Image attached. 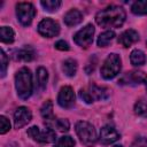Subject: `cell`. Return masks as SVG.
I'll use <instances>...</instances> for the list:
<instances>
[{
  "label": "cell",
  "instance_id": "1",
  "mask_svg": "<svg viewBox=\"0 0 147 147\" xmlns=\"http://www.w3.org/2000/svg\"><path fill=\"white\" fill-rule=\"evenodd\" d=\"M125 10L119 6H108L95 15V22L101 28H119L125 22Z\"/></svg>",
  "mask_w": 147,
  "mask_h": 147
},
{
  "label": "cell",
  "instance_id": "2",
  "mask_svg": "<svg viewBox=\"0 0 147 147\" xmlns=\"http://www.w3.org/2000/svg\"><path fill=\"white\" fill-rule=\"evenodd\" d=\"M15 87L17 91V95L25 100L31 96L33 91L32 83V74L29 68L22 67L15 75Z\"/></svg>",
  "mask_w": 147,
  "mask_h": 147
},
{
  "label": "cell",
  "instance_id": "3",
  "mask_svg": "<svg viewBox=\"0 0 147 147\" xmlns=\"http://www.w3.org/2000/svg\"><path fill=\"white\" fill-rule=\"evenodd\" d=\"M75 130H76V133L80 142L85 145L86 147H92L96 142L98 140L96 131L91 123L85 122V121H79L76 123Z\"/></svg>",
  "mask_w": 147,
  "mask_h": 147
},
{
  "label": "cell",
  "instance_id": "4",
  "mask_svg": "<svg viewBox=\"0 0 147 147\" xmlns=\"http://www.w3.org/2000/svg\"><path fill=\"white\" fill-rule=\"evenodd\" d=\"M121 68H122V60L119 55L116 53H110L103 61L100 72H101L102 78L113 79L119 74Z\"/></svg>",
  "mask_w": 147,
  "mask_h": 147
},
{
  "label": "cell",
  "instance_id": "5",
  "mask_svg": "<svg viewBox=\"0 0 147 147\" xmlns=\"http://www.w3.org/2000/svg\"><path fill=\"white\" fill-rule=\"evenodd\" d=\"M34 15H36V9L32 3L20 2L16 5V16H17L18 22L22 25L24 26L30 25L32 20L34 18Z\"/></svg>",
  "mask_w": 147,
  "mask_h": 147
},
{
  "label": "cell",
  "instance_id": "6",
  "mask_svg": "<svg viewBox=\"0 0 147 147\" xmlns=\"http://www.w3.org/2000/svg\"><path fill=\"white\" fill-rule=\"evenodd\" d=\"M94 32H95L94 26L92 24H86L83 29H80L79 31H77L74 34V41L78 46H80L83 48H87L93 42Z\"/></svg>",
  "mask_w": 147,
  "mask_h": 147
},
{
  "label": "cell",
  "instance_id": "7",
  "mask_svg": "<svg viewBox=\"0 0 147 147\" xmlns=\"http://www.w3.org/2000/svg\"><path fill=\"white\" fill-rule=\"evenodd\" d=\"M38 32L46 38L56 37L60 33V25L52 18H44L38 24Z\"/></svg>",
  "mask_w": 147,
  "mask_h": 147
},
{
  "label": "cell",
  "instance_id": "8",
  "mask_svg": "<svg viewBox=\"0 0 147 147\" xmlns=\"http://www.w3.org/2000/svg\"><path fill=\"white\" fill-rule=\"evenodd\" d=\"M75 98L76 96L74 90L70 86H63L57 94V103L60 105V107L69 109L75 105Z\"/></svg>",
  "mask_w": 147,
  "mask_h": 147
},
{
  "label": "cell",
  "instance_id": "9",
  "mask_svg": "<svg viewBox=\"0 0 147 147\" xmlns=\"http://www.w3.org/2000/svg\"><path fill=\"white\" fill-rule=\"evenodd\" d=\"M146 79H147V75L144 71L132 70L130 72H126L118 80V84H121V85H139L141 83H145Z\"/></svg>",
  "mask_w": 147,
  "mask_h": 147
},
{
  "label": "cell",
  "instance_id": "10",
  "mask_svg": "<svg viewBox=\"0 0 147 147\" xmlns=\"http://www.w3.org/2000/svg\"><path fill=\"white\" fill-rule=\"evenodd\" d=\"M32 119V114L28 107H18L14 114V126L15 129H21L25 126Z\"/></svg>",
  "mask_w": 147,
  "mask_h": 147
},
{
  "label": "cell",
  "instance_id": "11",
  "mask_svg": "<svg viewBox=\"0 0 147 147\" xmlns=\"http://www.w3.org/2000/svg\"><path fill=\"white\" fill-rule=\"evenodd\" d=\"M119 137H121L119 133L117 132V130L114 126H111V125H105L100 130L99 140L103 145H110V144H114L115 141H117L119 139Z\"/></svg>",
  "mask_w": 147,
  "mask_h": 147
},
{
  "label": "cell",
  "instance_id": "12",
  "mask_svg": "<svg viewBox=\"0 0 147 147\" xmlns=\"http://www.w3.org/2000/svg\"><path fill=\"white\" fill-rule=\"evenodd\" d=\"M138 40H139V33L136 30H133V29L125 30L118 37V44H121L125 48H127L131 45L136 44Z\"/></svg>",
  "mask_w": 147,
  "mask_h": 147
},
{
  "label": "cell",
  "instance_id": "13",
  "mask_svg": "<svg viewBox=\"0 0 147 147\" xmlns=\"http://www.w3.org/2000/svg\"><path fill=\"white\" fill-rule=\"evenodd\" d=\"M88 93L93 98V100H107L109 98L110 91L107 87L103 86H98L95 84H91L88 87Z\"/></svg>",
  "mask_w": 147,
  "mask_h": 147
},
{
  "label": "cell",
  "instance_id": "14",
  "mask_svg": "<svg viewBox=\"0 0 147 147\" xmlns=\"http://www.w3.org/2000/svg\"><path fill=\"white\" fill-rule=\"evenodd\" d=\"M63 21L67 26H75L83 21V14L78 9H70L65 13Z\"/></svg>",
  "mask_w": 147,
  "mask_h": 147
},
{
  "label": "cell",
  "instance_id": "15",
  "mask_svg": "<svg viewBox=\"0 0 147 147\" xmlns=\"http://www.w3.org/2000/svg\"><path fill=\"white\" fill-rule=\"evenodd\" d=\"M34 57V52L30 47H24L21 49H17L13 53V59L15 61H23V62H29L32 61Z\"/></svg>",
  "mask_w": 147,
  "mask_h": 147
},
{
  "label": "cell",
  "instance_id": "16",
  "mask_svg": "<svg viewBox=\"0 0 147 147\" xmlns=\"http://www.w3.org/2000/svg\"><path fill=\"white\" fill-rule=\"evenodd\" d=\"M45 124L47 125V127H55L61 132H68L70 129V123L65 118H54L52 121L45 122Z\"/></svg>",
  "mask_w": 147,
  "mask_h": 147
},
{
  "label": "cell",
  "instance_id": "17",
  "mask_svg": "<svg viewBox=\"0 0 147 147\" xmlns=\"http://www.w3.org/2000/svg\"><path fill=\"white\" fill-rule=\"evenodd\" d=\"M56 140V133L52 127H46L44 131H39L36 141L38 142H46V144H51V142H55Z\"/></svg>",
  "mask_w": 147,
  "mask_h": 147
},
{
  "label": "cell",
  "instance_id": "18",
  "mask_svg": "<svg viewBox=\"0 0 147 147\" xmlns=\"http://www.w3.org/2000/svg\"><path fill=\"white\" fill-rule=\"evenodd\" d=\"M77 68H78V64L75 59H67L62 64V70L64 75L68 77H74L77 72Z\"/></svg>",
  "mask_w": 147,
  "mask_h": 147
},
{
  "label": "cell",
  "instance_id": "19",
  "mask_svg": "<svg viewBox=\"0 0 147 147\" xmlns=\"http://www.w3.org/2000/svg\"><path fill=\"white\" fill-rule=\"evenodd\" d=\"M131 64L134 67H140L146 63V55L141 49H133L130 54Z\"/></svg>",
  "mask_w": 147,
  "mask_h": 147
},
{
  "label": "cell",
  "instance_id": "20",
  "mask_svg": "<svg viewBox=\"0 0 147 147\" xmlns=\"http://www.w3.org/2000/svg\"><path fill=\"white\" fill-rule=\"evenodd\" d=\"M40 115L45 119V122L52 121L55 118L53 115V102L51 100H47L46 102L42 103V106L40 108Z\"/></svg>",
  "mask_w": 147,
  "mask_h": 147
},
{
  "label": "cell",
  "instance_id": "21",
  "mask_svg": "<svg viewBox=\"0 0 147 147\" xmlns=\"http://www.w3.org/2000/svg\"><path fill=\"white\" fill-rule=\"evenodd\" d=\"M115 36H116L115 32L111 31V30L102 32V33L98 37V40H96L98 46H99V47H107V46L113 41V39L115 38Z\"/></svg>",
  "mask_w": 147,
  "mask_h": 147
},
{
  "label": "cell",
  "instance_id": "22",
  "mask_svg": "<svg viewBox=\"0 0 147 147\" xmlns=\"http://www.w3.org/2000/svg\"><path fill=\"white\" fill-rule=\"evenodd\" d=\"M0 39L2 42L11 44L15 39V32L10 26H1L0 28Z\"/></svg>",
  "mask_w": 147,
  "mask_h": 147
},
{
  "label": "cell",
  "instance_id": "23",
  "mask_svg": "<svg viewBox=\"0 0 147 147\" xmlns=\"http://www.w3.org/2000/svg\"><path fill=\"white\" fill-rule=\"evenodd\" d=\"M47 80H48V72H47V70L44 67H39L37 69V85L39 86V88L41 91H44L46 88Z\"/></svg>",
  "mask_w": 147,
  "mask_h": 147
},
{
  "label": "cell",
  "instance_id": "24",
  "mask_svg": "<svg viewBox=\"0 0 147 147\" xmlns=\"http://www.w3.org/2000/svg\"><path fill=\"white\" fill-rule=\"evenodd\" d=\"M131 11L134 15H147V0L134 1L131 6Z\"/></svg>",
  "mask_w": 147,
  "mask_h": 147
},
{
  "label": "cell",
  "instance_id": "25",
  "mask_svg": "<svg viewBox=\"0 0 147 147\" xmlns=\"http://www.w3.org/2000/svg\"><path fill=\"white\" fill-rule=\"evenodd\" d=\"M61 3L62 2L60 0H42V1H40V5L42 6V8L49 13L56 11L60 8Z\"/></svg>",
  "mask_w": 147,
  "mask_h": 147
},
{
  "label": "cell",
  "instance_id": "26",
  "mask_svg": "<svg viewBox=\"0 0 147 147\" xmlns=\"http://www.w3.org/2000/svg\"><path fill=\"white\" fill-rule=\"evenodd\" d=\"M54 147H75V140L70 136H62L56 140Z\"/></svg>",
  "mask_w": 147,
  "mask_h": 147
},
{
  "label": "cell",
  "instance_id": "27",
  "mask_svg": "<svg viewBox=\"0 0 147 147\" xmlns=\"http://www.w3.org/2000/svg\"><path fill=\"white\" fill-rule=\"evenodd\" d=\"M134 113L140 117H147V102L139 100L134 105Z\"/></svg>",
  "mask_w": 147,
  "mask_h": 147
},
{
  "label": "cell",
  "instance_id": "28",
  "mask_svg": "<svg viewBox=\"0 0 147 147\" xmlns=\"http://www.w3.org/2000/svg\"><path fill=\"white\" fill-rule=\"evenodd\" d=\"M9 130H10V123H9L8 118L1 115L0 116V133L1 134H5Z\"/></svg>",
  "mask_w": 147,
  "mask_h": 147
},
{
  "label": "cell",
  "instance_id": "29",
  "mask_svg": "<svg viewBox=\"0 0 147 147\" xmlns=\"http://www.w3.org/2000/svg\"><path fill=\"white\" fill-rule=\"evenodd\" d=\"M0 57H1V77H5L6 72H7V68H8V56L6 55L3 49H1Z\"/></svg>",
  "mask_w": 147,
  "mask_h": 147
},
{
  "label": "cell",
  "instance_id": "30",
  "mask_svg": "<svg viewBox=\"0 0 147 147\" xmlns=\"http://www.w3.org/2000/svg\"><path fill=\"white\" fill-rule=\"evenodd\" d=\"M130 147H147V138L146 137H138V138H136Z\"/></svg>",
  "mask_w": 147,
  "mask_h": 147
},
{
  "label": "cell",
  "instance_id": "31",
  "mask_svg": "<svg viewBox=\"0 0 147 147\" xmlns=\"http://www.w3.org/2000/svg\"><path fill=\"white\" fill-rule=\"evenodd\" d=\"M78 94H79V98H80L84 102H86V103H92V102L94 101L93 98L91 96V94H90L88 92H86L85 90H83V88L79 90V93H78Z\"/></svg>",
  "mask_w": 147,
  "mask_h": 147
},
{
  "label": "cell",
  "instance_id": "32",
  "mask_svg": "<svg viewBox=\"0 0 147 147\" xmlns=\"http://www.w3.org/2000/svg\"><path fill=\"white\" fill-rule=\"evenodd\" d=\"M55 48L59 51H69V44L64 40H59L55 42Z\"/></svg>",
  "mask_w": 147,
  "mask_h": 147
},
{
  "label": "cell",
  "instance_id": "33",
  "mask_svg": "<svg viewBox=\"0 0 147 147\" xmlns=\"http://www.w3.org/2000/svg\"><path fill=\"white\" fill-rule=\"evenodd\" d=\"M39 127L38 126H31L29 130H28V136L30 137V138H32L33 140H36L37 139V136H38V133H39Z\"/></svg>",
  "mask_w": 147,
  "mask_h": 147
},
{
  "label": "cell",
  "instance_id": "34",
  "mask_svg": "<svg viewBox=\"0 0 147 147\" xmlns=\"http://www.w3.org/2000/svg\"><path fill=\"white\" fill-rule=\"evenodd\" d=\"M113 147H123V146H121V145H115V146H113Z\"/></svg>",
  "mask_w": 147,
  "mask_h": 147
},
{
  "label": "cell",
  "instance_id": "35",
  "mask_svg": "<svg viewBox=\"0 0 147 147\" xmlns=\"http://www.w3.org/2000/svg\"><path fill=\"white\" fill-rule=\"evenodd\" d=\"M145 85H146V91H147V79H146V82H145Z\"/></svg>",
  "mask_w": 147,
  "mask_h": 147
}]
</instances>
